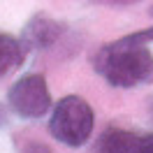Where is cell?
<instances>
[{
	"mask_svg": "<svg viewBox=\"0 0 153 153\" xmlns=\"http://www.w3.org/2000/svg\"><path fill=\"white\" fill-rule=\"evenodd\" d=\"M93 67L109 86L134 88L153 84V53L149 47H137L123 37L109 42L93 56Z\"/></svg>",
	"mask_w": 153,
	"mask_h": 153,
	"instance_id": "1",
	"label": "cell"
},
{
	"mask_svg": "<svg viewBox=\"0 0 153 153\" xmlns=\"http://www.w3.org/2000/svg\"><path fill=\"white\" fill-rule=\"evenodd\" d=\"M93 125H95L93 109L79 95L60 97L51 109L49 132L53 139H58L65 146H72V149L84 146L93 134Z\"/></svg>",
	"mask_w": 153,
	"mask_h": 153,
	"instance_id": "2",
	"label": "cell"
},
{
	"mask_svg": "<svg viewBox=\"0 0 153 153\" xmlns=\"http://www.w3.org/2000/svg\"><path fill=\"white\" fill-rule=\"evenodd\" d=\"M7 105L21 118H42L51 109L47 79L37 72L19 76L7 91Z\"/></svg>",
	"mask_w": 153,
	"mask_h": 153,
	"instance_id": "3",
	"label": "cell"
},
{
	"mask_svg": "<svg viewBox=\"0 0 153 153\" xmlns=\"http://www.w3.org/2000/svg\"><path fill=\"white\" fill-rule=\"evenodd\" d=\"M67 35V26L47 14H35L21 30V42L28 51H49L58 47Z\"/></svg>",
	"mask_w": 153,
	"mask_h": 153,
	"instance_id": "4",
	"label": "cell"
},
{
	"mask_svg": "<svg viewBox=\"0 0 153 153\" xmlns=\"http://www.w3.org/2000/svg\"><path fill=\"white\" fill-rule=\"evenodd\" d=\"M93 153H144V137L125 128H107L95 139Z\"/></svg>",
	"mask_w": 153,
	"mask_h": 153,
	"instance_id": "5",
	"label": "cell"
},
{
	"mask_svg": "<svg viewBox=\"0 0 153 153\" xmlns=\"http://www.w3.org/2000/svg\"><path fill=\"white\" fill-rule=\"evenodd\" d=\"M28 49L23 47L21 37H14L10 33H0V79L19 70Z\"/></svg>",
	"mask_w": 153,
	"mask_h": 153,
	"instance_id": "6",
	"label": "cell"
},
{
	"mask_svg": "<svg viewBox=\"0 0 153 153\" xmlns=\"http://www.w3.org/2000/svg\"><path fill=\"white\" fill-rule=\"evenodd\" d=\"M21 153H53V151L49 149L47 144L30 139V142H23V146H21Z\"/></svg>",
	"mask_w": 153,
	"mask_h": 153,
	"instance_id": "7",
	"label": "cell"
},
{
	"mask_svg": "<svg viewBox=\"0 0 153 153\" xmlns=\"http://www.w3.org/2000/svg\"><path fill=\"white\" fill-rule=\"evenodd\" d=\"M95 5H105V7H128V5H134L139 0H91Z\"/></svg>",
	"mask_w": 153,
	"mask_h": 153,
	"instance_id": "8",
	"label": "cell"
},
{
	"mask_svg": "<svg viewBox=\"0 0 153 153\" xmlns=\"http://www.w3.org/2000/svg\"><path fill=\"white\" fill-rule=\"evenodd\" d=\"M144 153H153V134L144 137Z\"/></svg>",
	"mask_w": 153,
	"mask_h": 153,
	"instance_id": "9",
	"label": "cell"
},
{
	"mask_svg": "<svg viewBox=\"0 0 153 153\" xmlns=\"http://www.w3.org/2000/svg\"><path fill=\"white\" fill-rule=\"evenodd\" d=\"M7 123V111H5V107L0 105V125H5Z\"/></svg>",
	"mask_w": 153,
	"mask_h": 153,
	"instance_id": "10",
	"label": "cell"
},
{
	"mask_svg": "<svg viewBox=\"0 0 153 153\" xmlns=\"http://www.w3.org/2000/svg\"><path fill=\"white\" fill-rule=\"evenodd\" d=\"M151 118H153V102H151Z\"/></svg>",
	"mask_w": 153,
	"mask_h": 153,
	"instance_id": "11",
	"label": "cell"
},
{
	"mask_svg": "<svg viewBox=\"0 0 153 153\" xmlns=\"http://www.w3.org/2000/svg\"><path fill=\"white\" fill-rule=\"evenodd\" d=\"M151 14H153V7H151Z\"/></svg>",
	"mask_w": 153,
	"mask_h": 153,
	"instance_id": "12",
	"label": "cell"
}]
</instances>
